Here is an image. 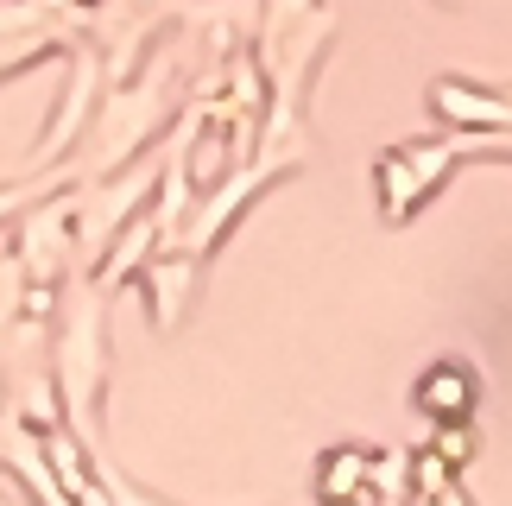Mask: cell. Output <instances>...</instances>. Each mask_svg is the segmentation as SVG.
Wrapping results in <instances>:
<instances>
[]
</instances>
